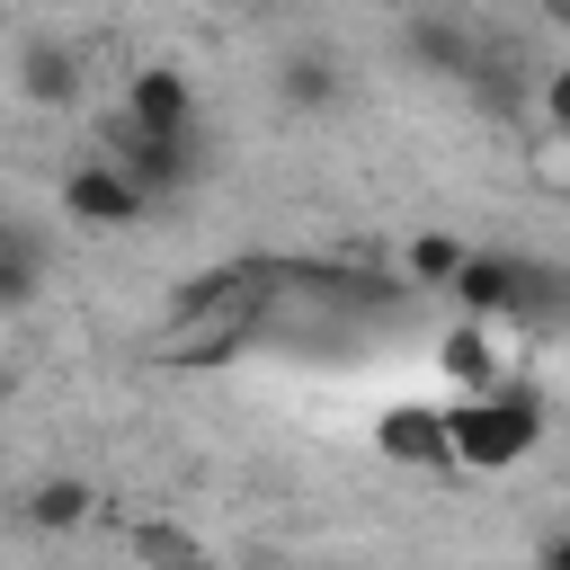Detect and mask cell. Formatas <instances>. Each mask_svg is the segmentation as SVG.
Here are the masks:
<instances>
[{"label":"cell","mask_w":570,"mask_h":570,"mask_svg":"<svg viewBox=\"0 0 570 570\" xmlns=\"http://www.w3.org/2000/svg\"><path fill=\"white\" fill-rule=\"evenodd\" d=\"M534 98H543V116H552V134H570V62H552V71L534 80Z\"/></svg>","instance_id":"cell-17"},{"label":"cell","mask_w":570,"mask_h":570,"mask_svg":"<svg viewBox=\"0 0 570 570\" xmlns=\"http://www.w3.org/2000/svg\"><path fill=\"white\" fill-rule=\"evenodd\" d=\"M374 454L383 463H410V472H463L454 463V419L436 401H392L374 419Z\"/></svg>","instance_id":"cell-5"},{"label":"cell","mask_w":570,"mask_h":570,"mask_svg":"<svg viewBox=\"0 0 570 570\" xmlns=\"http://www.w3.org/2000/svg\"><path fill=\"white\" fill-rule=\"evenodd\" d=\"M258 330H267V294H249V303H232V312H214V321L160 330V356H151V365H232Z\"/></svg>","instance_id":"cell-6"},{"label":"cell","mask_w":570,"mask_h":570,"mask_svg":"<svg viewBox=\"0 0 570 570\" xmlns=\"http://www.w3.org/2000/svg\"><path fill=\"white\" fill-rule=\"evenodd\" d=\"M18 98L27 107H71L80 98V53L62 36H27L18 45Z\"/></svg>","instance_id":"cell-11"},{"label":"cell","mask_w":570,"mask_h":570,"mask_svg":"<svg viewBox=\"0 0 570 570\" xmlns=\"http://www.w3.org/2000/svg\"><path fill=\"white\" fill-rule=\"evenodd\" d=\"M125 543H134V561H142V570H214V552H205L178 517H134V525H125Z\"/></svg>","instance_id":"cell-15"},{"label":"cell","mask_w":570,"mask_h":570,"mask_svg":"<svg viewBox=\"0 0 570 570\" xmlns=\"http://www.w3.org/2000/svg\"><path fill=\"white\" fill-rule=\"evenodd\" d=\"M338 98H347V71H338L330 45H285V53H276V107H294V116H330Z\"/></svg>","instance_id":"cell-8"},{"label":"cell","mask_w":570,"mask_h":570,"mask_svg":"<svg viewBox=\"0 0 570 570\" xmlns=\"http://www.w3.org/2000/svg\"><path fill=\"white\" fill-rule=\"evenodd\" d=\"M463 258H472V249H463L454 232H419V240L401 249V276H410L419 294H454V276H463Z\"/></svg>","instance_id":"cell-16"},{"label":"cell","mask_w":570,"mask_h":570,"mask_svg":"<svg viewBox=\"0 0 570 570\" xmlns=\"http://www.w3.org/2000/svg\"><path fill=\"white\" fill-rule=\"evenodd\" d=\"M410 62L419 71H445V80H481L490 71L481 45H472V27H454V18H410Z\"/></svg>","instance_id":"cell-12"},{"label":"cell","mask_w":570,"mask_h":570,"mask_svg":"<svg viewBox=\"0 0 570 570\" xmlns=\"http://www.w3.org/2000/svg\"><path fill=\"white\" fill-rule=\"evenodd\" d=\"M436 365H445V383L454 392H499L508 383V365H499V321H445V338H436Z\"/></svg>","instance_id":"cell-9"},{"label":"cell","mask_w":570,"mask_h":570,"mask_svg":"<svg viewBox=\"0 0 570 570\" xmlns=\"http://www.w3.org/2000/svg\"><path fill=\"white\" fill-rule=\"evenodd\" d=\"M561 160H570V134H561Z\"/></svg>","instance_id":"cell-21"},{"label":"cell","mask_w":570,"mask_h":570,"mask_svg":"<svg viewBox=\"0 0 570 570\" xmlns=\"http://www.w3.org/2000/svg\"><path fill=\"white\" fill-rule=\"evenodd\" d=\"M62 214H71L80 232H134V223L151 214V187H142L125 160L89 151V160H71V169H62Z\"/></svg>","instance_id":"cell-3"},{"label":"cell","mask_w":570,"mask_h":570,"mask_svg":"<svg viewBox=\"0 0 570 570\" xmlns=\"http://www.w3.org/2000/svg\"><path fill=\"white\" fill-rule=\"evenodd\" d=\"M36 294H45V232H36L27 214H9V223H0V303L27 312Z\"/></svg>","instance_id":"cell-13"},{"label":"cell","mask_w":570,"mask_h":570,"mask_svg":"<svg viewBox=\"0 0 570 570\" xmlns=\"http://www.w3.org/2000/svg\"><path fill=\"white\" fill-rule=\"evenodd\" d=\"M89 508H98V490H89L80 472H45V481L27 490V525H36V534H80Z\"/></svg>","instance_id":"cell-14"},{"label":"cell","mask_w":570,"mask_h":570,"mask_svg":"<svg viewBox=\"0 0 570 570\" xmlns=\"http://www.w3.org/2000/svg\"><path fill=\"white\" fill-rule=\"evenodd\" d=\"M258 276H267V267H196V276H178V294L160 303V330H178V321H214V312L267 294Z\"/></svg>","instance_id":"cell-10"},{"label":"cell","mask_w":570,"mask_h":570,"mask_svg":"<svg viewBox=\"0 0 570 570\" xmlns=\"http://www.w3.org/2000/svg\"><path fill=\"white\" fill-rule=\"evenodd\" d=\"M125 116L151 134H196V80L178 62H142V71H125Z\"/></svg>","instance_id":"cell-7"},{"label":"cell","mask_w":570,"mask_h":570,"mask_svg":"<svg viewBox=\"0 0 570 570\" xmlns=\"http://www.w3.org/2000/svg\"><path fill=\"white\" fill-rule=\"evenodd\" d=\"M534 570H570V525H561V534H543V552H534Z\"/></svg>","instance_id":"cell-18"},{"label":"cell","mask_w":570,"mask_h":570,"mask_svg":"<svg viewBox=\"0 0 570 570\" xmlns=\"http://www.w3.org/2000/svg\"><path fill=\"white\" fill-rule=\"evenodd\" d=\"M445 419H454V463H463V472H517V463L543 445V392H534L525 374H508L499 392L445 401Z\"/></svg>","instance_id":"cell-1"},{"label":"cell","mask_w":570,"mask_h":570,"mask_svg":"<svg viewBox=\"0 0 570 570\" xmlns=\"http://www.w3.org/2000/svg\"><path fill=\"white\" fill-rule=\"evenodd\" d=\"M552 294H561V276H552V267H534V258H517V249H472V258H463V276H454V312L499 321V330H517V321L552 312Z\"/></svg>","instance_id":"cell-2"},{"label":"cell","mask_w":570,"mask_h":570,"mask_svg":"<svg viewBox=\"0 0 570 570\" xmlns=\"http://www.w3.org/2000/svg\"><path fill=\"white\" fill-rule=\"evenodd\" d=\"M543 18H552V27H570V0H543Z\"/></svg>","instance_id":"cell-19"},{"label":"cell","mask_w":570,"mask_h":570,"mask_svg":"<svg viewBox=\"0 0 570 570\" xmlns=\"http://www.w3.org/2000/svg\"><path fill=\"white\" fill-rule=\"evenodd\" d=\"M98 151H107V160H125V169L151 187V205L187 196V187H196V169H205L196 134H151V125H134L125 107H116V125H107V142H98Z\"/></svg>","instance_id":"cell-4"},{"label":"cell","mask_w":570,"mask_h":570,"mask_svg":"<svg viewBox=\"0 0 570 570\" xmlns=\"http://www.w3.org/2000/svg\"><path fill=\"white\" fill-rule=\"evenodd\" d=\"M499 9H543V0H499Z\"/></svg>","instance_id":"cell-20"}]
</instances>
